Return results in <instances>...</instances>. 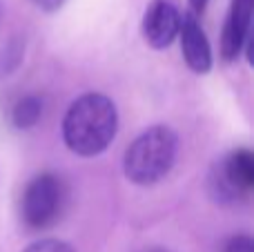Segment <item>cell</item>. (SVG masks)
I'll list each match as a JSON object with an SVG mask.
<instances>
[{
  "mask_svg": "<svg viewBox=\"0 0 254 252\" xmlns=\"http://www.w3.org/2000/svg\"><path fill=\"white\" fill-rule=\"evenodd\" d=\"M119 132V112L105 94H83L69 105L63 119L65 145L78 156H98Z\"/></svg>",
  "mask_w": 254,
  "mask_h": 252,
  "instance_id": "6da1fadb",
  "label": "cell"
},
{
  "mask_svg": "<svg viewBox=\"0 0 254 252\" xmlns=\"http://www.w3.org/2000/svg\"><path fill=\"white\" fill-rule=\"evenodd\" d=\"M179 152V136L167 125H154L134 138L123 156V172L129 183L154 186L170 174Z\"/></svg>",
  "mask_w": 254,
  "mask_h": 252,
  "instance_id": "7a4b0ae2",
  "label": "cell"
},
{
  "mask_svg": "<svg viewBox=\"0 0 254 252\" xmlns=\"http://www.w3.org/2000/svg\"><path fill=\"white\" fill-rule=\"evenodd\" d=\"M65 192L63 183L54 174H40L31 179L22 194V219L31 230H45L49 228L63 210Z\"/></svg>",
  "mask_w": 254,
  "mask_h": 252,
  "instance_id": "3957f363",
  "label": "cell"
},
{
  "mask_svg": "<svg viewBox=\"0 0 254 252\" xmlns=\"http://www.w3.org/2000/svg\"><path fill=\"white\" fill-rule=\"evenodd\" d=\"M254 186V154L246 147L230 152L210 177L212 194L219 201H234Z\"/></svg>",
  "mask_w": 254,
  "mask_h": 252,
  "instance_id": "277c9868",
  "label": "cell"
},
{
  "mask_svg": "<svg viewBox=\"0 0 254 252\" xmlns=\"http://www.w3.org/2000/svg\"><path fill=\"white\" fill-rule=\"evenodd\" d=\"M181 16L183 13L172 0H152L143 13V22H140L145 43L152 49H167L179 38Z\"/></svg>",
  "mask_w": 254,
  "mask_h": 252,
  "instance_id": "5b68a950",
  "label": "cell"
},
{
  "mask_svg": "<svg viewBox=\"0 0 254 252\" xmlns=\"http://www.w3.org/2000/svg\"><path fill=\"white\" fill-rule=\"evenodd\" d=\"M254 0H232L228 18L221 34V56L225 61H237L243 49L250 52V25Z\"/></svg>",
  "mask_w": 254,
  "mask_h": 252,
  "instance_id": "8992f818",
  "label": "cell"
},
{
  "mask_svg": "<svg viewBox=\"0 0 254 252\" xmlns=\"http://www.w3.org/2000/svg\"><path fill=\"white\" fill-rule=\"evenodd\" d=\"M179 38H181V52H183V58L190 69L194 74H207L212 69L214 58H212V45L205 36V29L198 22L196 13L185 11L181 16Z\"/></svg>",
  "mask_w": 254,
  "mask_h": 252,
  "instance_id": "52a82bcc",
  "label": "cell"
},
{
  "mask_svg": "<svg viewBox=\"0 0 254 252\" xmlns=\"http://www.w3.org/2000/svg\"><path fill=\"white\" fill-rule=\"evenodd\" d=\"M43 116V101L38 96H22L20 101L13 105L11 121L18 129H31Z\"/></svg>",
  "mask_w": 254,
  "mask_h": 252,
  "instance_id": "ba28073f",
  "label": "cell"
},
{
  "mask_svg": "<svg viewBox=\"0 0 254 252\" xmlns=\"http://www.w3.org/2000/svg\"><path fill=\"white\" fill-rule=\"evenodd\" d=\"M25 58V43L18 38L9 40L2 49H0V78L2 76H9L18 69V65Z\"/></svg>",
  "mask_w": 254,
  "mask_h": 252,
  "instance_id": "9c48e42d",
  "label": "cell"
},
{
  "mask_svg": "<svg viewBox=\"0 0 254 252\" xmlns=\"http://www.w3.org/2000/svg\"><path fill=\"white\" fill-rule=\"evenodd\" d=\"M25 252H74V248L61 239H40L31 244Z\"/></svg>",
  "mask_w": 254,
  "mask_h": 252,
  "instance_id": "30bf717a",
  "label": "cell"
},
{
  "mask_svg": "<svg viewBox=\"0 0 254 252\" xmlns=\"http://www.w3.org/2000/svg\"><path fill=\"white\" fill-rule=\"evenodd\" d=\"M223 252H254V241L248 235H237L223 246Z\"/></svg>",
  "mask_w": 254,
  "mask_h": 252,
  "instance_id": "8fae6325",
  "label": "cell"
},
{
  "mask_svg": "<svg viewBox=\"0 0 254 252\" xmlns=\"http://www.w3.org/2000/svg\"><path fill=\"white\" fill-rule=\"evenodd\" d=\"M31 2H34L38 9H43V11H58L67 0H31Z\"/></svg>",
  "mask_w": 254,
  "mask_h": 252,
  "instance_id": "7c38bea8",
  "label": "cell"
},
{
  "mask_svg": "<svg viewBox=\"0 0 254 252\" xmlns=\"http://www.w3.org/2000/svg\"><path fill=\"white\" fill-rule=\"evenodd\" d=\"M190 7H192V13H201L207 7V0H190Z\"/></svg>",
  "mask_w": 254,
  "mask_h": 252,
  "instance_id": "4fadbf2b",
  "label": "cell"
}]
</instances>
